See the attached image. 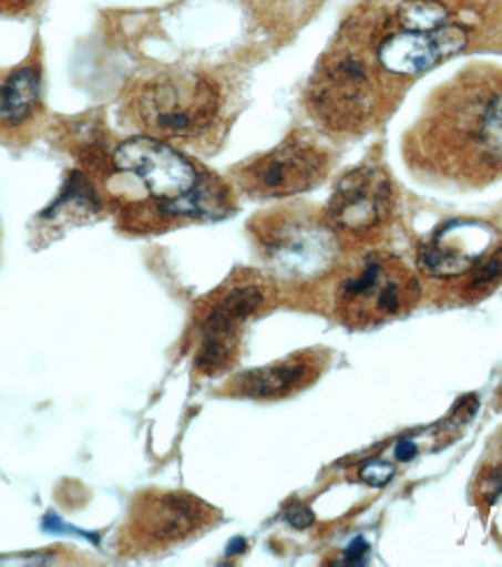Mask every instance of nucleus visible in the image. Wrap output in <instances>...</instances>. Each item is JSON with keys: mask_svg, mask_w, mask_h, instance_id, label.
Returning a JSON list of instances; mask_svg holds the SVG:
<instances>
[{"mask_svg": "<svg viewBox=\"0 0 502 567\" xmlns=\"http://www.w3.org/2000/svg\"><path fill=\"white\" fill-rule=\"evenodd\" d=\"M419 168L461 186L502 177V70L470 68L447 82L414 128Z\"/></svg>", "mask_w": 502, "mask_h": 567, "instance_id": "1", "label": "nucleus"}, {"mask_svg": "<svg viewBox=\"0 0 502 567\" xmlns=\"http://www.w3.org/2000/svg\"><path fill=\"white\" fill-rule=\"evenodd\" d=\"M110 177L137 186L145 203L163 217L222 219L230 212L226 186L198 165L147 135L131 137L112 152Z\"/></svg>", "mask_w": 502, "mask_h": 567, "instance_id": "2", "label": "nucleus"}, {"mask_svg": "<svg viewBox=\"0 0 502 567\" xmlns=\"http://www.w3.org/2000/svg\"><path fill=\"white\" fill-rule=\"evenodd\" d=\"M222 110V93L209 78L167 70L131 89L126 116L154 140H191L207 133Z\"/></svg>", "mask_w": 502, "mask_h": 567, "instance_id": "3", "label": "nucleus"}, {"mask_svg": "<svg viewBox=\"0 0 502 567\" xmlns=\"http://www.w3.org/2000/svg\"><path fill=\"white\" fill-rule=\"evenodd\" d=\"M307 103L317 122L330 131L363 128L379 103V78L372 65L354 50L328 54L309 82Z\"/></svg>", "mask_w": 502, "mask_h": 567, "instance_id": "4", "label": "nucleus"}, {"mask_svg": "<svg viewBox=\"0 0 502 567\" xmlns=\"http://www.w3.org/2000/svg\"><path fill=\"white\" fill-rule=\"evenodd\" d=\"M419 302V284L408 266L387 254H370L338 291V312L351 328L400 319Z\"/></svg>", "mask_w": 502, "mask_h": 567, "instance_id": "5", "label": "nucleus"}, {"mask_svg": "<svg viewBox=\"0 0 502 567\" xmlns=\"http://www.w3.org/2000/svg\"><path fill=\"white\" fill-rule=\"evenodd\" d=\"M273 291L266 281H237L207 307L201 319V347L196 370L205 377H217L237 359L243 326L258 315Z\"/></svg>", "mask_w": 502, "mask_h": 567, "instance_id": "6", "label": "nucleus"}, {"mask_svg": "<svg viewBox=\"0 0 502 567\" xmlns=\"http://www.w3.org/2000/svg\"><path fill=\"white\" fill-rule=\"evenodd\" d=\"M260 247L277 275L307 281L332 268L338 258V233L307 217H279L260 228Z\"/></svg>", "mask_w": 502, "mask_h": 567, "instance_id": "7", "label": "nucleus"}, {"mask_svg": "<svg viewBox=\"0 0 502 567\" xmlns=\"http://www.w3.org/2000/svg\"><path fill=\"white\" fill-rule=\"evenodd\" d=\"M217 522V509L188 493H145L133 505L126 535L140 551L180 545Z\"/></svg>", "mask_w": 502, "mask_h": 567, "instance_id": "8", "label": "nucleus"}, {"mask_svg": "<svg viewBox=\"0 0 502 567\" xmlns=\"http://www.w3.org/2000/svg\"><path fill=\"white\" fill-rule=\"evenodd\" d=\"M328 173V154L307 135H294L240 171L245 192L258 198H284L317 186Z\"/></svg>", "mask_w": 502, "mask_h": 567, "instance_id": "9", "label": "nucleus"}, {"mask_svg": "<svg viewBox=\"0 0 502 567\" xmlns=\"http://www.w3.org/2000/svg\"><path fill=\"white\" fill-rule=\"evenodd\" d=\"M391 207V179L381 168L363 165L335 186L326 207V224L338 235H368L389 219Z\"/></svg>", "mask_w": 502, "mask_h": 567, "instance_id": "10", "label": "nucleus"}, {"mask_svg": "<svg viewBox=\"0 0 502 567\" xmlns=\"http://www.w3.org/2000/svg\"><path fill=\"white\" fill-rule=\"evenodd\" d=\"M495 240V228L482 221H451L419 247V266L433 277H461L498 247Z\"/></svg>", "mask_w": 502, "mask_h": 567, "instance_id": "11", "label": "nucleus"}, {"mask_svg": "<svg viewBox=\"0 0 502 567\" xmlns=\"http://www.w3.org/2000/svg\"><path fill=\"white\" fill-rule=\"evenodd\" d=\"M468 42V31L461 27H447L438 31H400L387 35L377 47L379 65L391 75H419L426 73L442 59L459 54Z\"/></svg>", "mask_w": 502, "mask_h": 567, "instance_id": "12", "label": "nucleus"}, {"mask_svg": "<svg viewBox=\"0 0 502 567\" xmlns=\"http://www.w3.org/2000/svg\"><path fill=\"white\" fill-rule=\"evenodd\" d=\"M42 112V68L35 59L0 78V140L27 131Z\"/></svg>", "mask_w": 502, "mask_h": 567, "instance_id": "13", "label": "nucleus"}, {"mask_svg": "<svg viewBox=\"0 0 502 567\" xmlns=\"http://www.w3.org/2000/svg\"><path fill=\"white\" fill-rule=\"evenodd\" d=\"M319 374H321V368L315 359L296 357V359H286L266 368H256V370L237 374L230 389L235 395H243V398L277 400L309 386Z\"/></svg>", "mask_w": 502, "mask_h": 567, "instance_id": "14", "label": "nucleus"}, {"mask_svg": "<svg viewBox=\"0 0 502 567\" xmlns=\"http://www.w3.org/2000/svg\"><path fill=\"white\" fill-rule=\"evenodd\" d=\"M398 23L402 31H438L449 23V10L436 0H408L398 10Z\"/></svg>", "mask_w": 502, "mask_h": 567, "instance_id": "15", "label": "nucleus"}, {"mask_svg": "<svg viewBox=\"0 0 502 567\" xmlns=\"http://www.w3.org/2000/svg\"><path fill=\"white\" fill-rule=\"evenodd\" d=\"M500 279H502V245H498L491 254H486L482 261L472 268V279H470L468 291L480 296V293L489 291Z\"/></svg>", "mask_w": 502, "mask_h": 567, "instance_id": "16", "label": "nucleus"}, {"mask_svg": "<svg viewBox=\"0 0 502 567\" xmlns=\"http://www.w3.org/2000/svg\"><path fill=\"white\" fill-rule=\"evenodd\" d=\"M393 465L389 463H366L361 467V480L368 482L370 486H385L393 477Z\"/></svg>", "mask_w": 502, "mask_h": 567, "instance_id": "17", "label": "nucleus"}, {"mask_svg": "<svg viewBox=\"0 0 502 567\" xmlns=\"http://www.w3.org/2000/svg\"><path fill=\"white\" fill-rule=\"evenodd\" d=\"M286 518H289V524L294 528H307V526L315 524V514L309 512L305 505H294V507L286 509Z\"/></svg>", "mask_w": 502, "mask_h": 567, "instance_id": "18", "label": "nucleus"}, {"mask_svg": "<svg viewBox=\"0 0 502 567\" xmlns=\"http://www.w3.org/2000/svg\"><path fill=\"white\" fill-rule=\"evenodd\" d=\"M29 6L31 0H0V14H14Z\"/></svg>", "mask_w": 502, "mask_h": 567, "instance_id": "19", "label": "nucleus"}, {"mask_svg": "<svg viewBox=\"0 0 502 567\" xmlns=\"http://www.w3.org/2000/svg\"><path fill=\"white\" fill-rule=\"evenodd\" d=\"M366 554H368V545H366V542H363V539H356L354 545L349 547V551H347V560H349V563H356V560H361Z\"/></svg>", "mask_w": 502, "mask_h": 567, "instance_id": "20", "label": "nucleus"}, {"mask_svg": "<svg viewBox=\"0 0 502 567\" xmlns=\"http://www.w3.org/2000/svg\"><path fill=\"white\" fill-rule=\"evenodd\" d=\"M414 454H417V449H414L412 442H400L396 446V458L398 461H410V458H414Z\"/></svg>", "mask_w": 502, "mask_h": 567, "instance_id": "21", "label": "nucleus"}]
</instances>
